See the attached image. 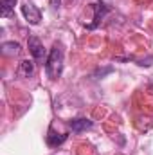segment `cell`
Segmentation results:
<instances>
[{"instance_id": "cell-7", "label": "cell", "mask_w": 153, "mask_h": 155, "mask_svg": "<svg viewBox=\"0 0 153 155\" xmlns=\"http://www.w3.org/2000/svg\"><path fill=\"white\" fill-rule=\"evenodd\" d=\"M34 74V63L31 60H24L20 61V67H18V76L22 78H29Z\"/></svg>"}, {"instance_id": "cell-11", "label": "cell", "mask_w": 153, "mask_h": 155, "mask_svg": "<svg viewBox=\"0 0 153 155\" xmlns=\"http://www.w3.org/2000/svg\"><path fill=\"white\" fill-rule=\"evenodd\" d=\"M50 5L52 9H60V0H50Z\"/></svg>"}, {"instance_id": "cell-12", "label": "cell", "mask_w": 153, "mask_h": 155, "mask_svg": "<svg viewBox=\"0 0 153 155\" xmlns=\"http://www.w3.org/2000/svg\"><path fill=\"white\" fill-rule=\"evenodd\" d=\"M150 90H153V87H150Z\"/></svg>"}, {"instance_id": "cell-4", "label": "cell", "mask_w": 153, "mask_h": 155, "mask_svg": "<svg viewBox=\"0 0 153 155\" xmlns=\"http://www.w3.org/2000/svg\"><path fill=\"white\" fill-rule=\"evenodd\" d=\"M27 47H29V52L33 54L34 60L41 61V60L45 58V47H43V43L40 41V38H36V36H29V40H27Z\"/></svg>"}, {"instance_id": "cell-6", "label": "cell", "mask_w": 153, "mask_h": 155, "mask_svg": "<svg viewBox=\"0 0 153 155\" xmlns=\"http://www.w3.org/2000/svg\"><path fill=\"white\" fill-rule=\"evenodd\" d=\"M67 137H69L67 134H54L52 128H50V130H49V135H47V144L52 146V148H54V146H60V144H63V143L67 141Z\"/></svg>"}, {"instance_id": "cell-10", "label": "cell", "mask_w": 153, "mask_h": 155, "mask_svg": "<svg viewBox=\"0 0 153 155\" xmlns=\"http://www.w3.org/2000/svg\"><path fill=\"white\" fill-rule=\"evenodd\" d=\"M112 71H114V67H106V69H103V71H101V69H97L94 76H96V78H99V76L103 78V76H105V74H110Z\"/></svg>"}, {"instance_id": "cell-2", "label": "cell", "mask_w": 153, "mask_h": 155, "mask_svg": "<svg viewBox=\"0 0 153 155\" xmlns=\"http://www.w3.org/2000/svg\"><path fill=\"white\" fill-rule=\"evenodd\" d=\"M92 9H94V22H92V24H88V25H85L86 29H96V27L101 24V20L106 16V13L110 11V7H108L106 4H103V2L92 4Z\"/></svg>"}, {"instance_id": "cell-1", "label": "cell", "mask_w": 153, "mask_h": 155, "mask_svg": "<svg viewBox=\"0 0 153 155\" xmlns=\"http://www.w3.org/2000/svg\"><path fill=\"white\" fill-rule=\"evenodd\" d=\"M45 72L52 81L61 76V72H63V45L61 43L52 45V49L47 56V61H45Z\"/></svg>"}, {"instance_id": "cell-3", "label": "cell", "mask_w": 153, "mask_h": 155, "mask_svg": "<svg viewBox=\"0 0 153 155\" xmlns=\"http://www.w3.org/2000/svg\"><path fill=\"white\" fill-rule=\"evenodd\" d=\"M22 15L25 16V20L31 24V25H38L40 20H41V13L36 5L33 4H24L22 5Z\"/></svg>"}, {"instance_id": "cell-8", "label": "cell", "mask_w": 153, "mask_h": 155, "mask_svg": "<svg viewBox=\"0 0 153 155\" xmlns=\"http://www.w3.org/2000/svg\"><path fill=\"white\" fill-rule=\"evenodd\" d=\"M2 52L7 56H16L20 52V43L16 41H4L2 43Z\"/></svg>"}, {"instance_id": "cell-5", "label": "cell", "mask_w": 153, "mask_h": 155, "mask_svg": "<svg viewBox=\"0 0 153 155\" xmlns=\"http://www.w3.org/2000/svg\"><path fill=\"white\" fill-rule=\"evenodd\" d=\"M69 126H70L72 132L81 134V132L90 130V128L94 126V121H90V119H86V117H77V119H72V121L69 123Z\"/></svg>"}, {"instance_id": "cell-9", "label": "cell", "mask_w": 153, "mask_h": 155, "mask_svg": "<svg viewBox=\"0 0 153 155\" xmlns=\"http://www.w3.org/2000/svg\"><path fill=\"white\" fill-rule=\"evenodd\" d=\"M16 0H0V7H2V16H9L11 11L15 9Z\"/></svg>"}]
</instances>
